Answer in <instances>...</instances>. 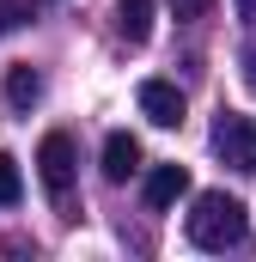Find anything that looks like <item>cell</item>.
<instances>
[{"mask_svg":"<svg viewBox=\"0 0 256 262\" xmlns=\"http://www.w3.org/2000/svg\"><path fill=\"white\" fill-rule=\"evenodd\" d=\"M189 244L195 250H238L244 238H250V220H244V201L226 195V189H207V195H195L189 207Z\"/></svg>","mask_w":256,"mask_h":262,"instance_id":"obj_1","label":"cell"},{"mask_svg":"<svg viewBox=\"0 0 256 262\" xmlns=\"http://www.w3.org/2000/svg\"><path fill=\"white\" fill-rule=\"evenodd\" d=\"M214 152H220L232 171L256 177V116H238V110H226V116L214 122Z\"/></svg>","mask_w":256,"mask_h":262,"instance_id":"obj_2","label":"cell"},{"mask_svg":"<svg viewBox=\"0 0 256 262\" xmlns=\"http://www.w3.org/2000/svg\"><path fill=\"white\" fill-rule=\"evenodd\" d=\"M73 171H79L73 140H67V134H43V146H37V177H43V189H49L55 201L73 189Z\"/></svg>","mask_w":256,"mask_h":262,"instance_id":"obj_3","label":"cell"},{"mask_svg":"<svg viewBox=\"0 0 256 262\" xmlns=\"http://www.w3.org/2000/svg\"><path fill=\"white\" fill-rule=\"evenodd\" d=\"M134 98H140V116H146L153 128H183V110H189V104H183V92H177L171 79H140Z\"/></svg>","mask_w":256,"mask_h":262,"instance_id":"obj_4","label":"cell"},{"mask_svg":"<svg viewBox=\"0 0 256 262\" xmlns=\"http://www.w3.org/2000/svg\"><path fill=\"white\" fill-rule=\"evenodd\" d=\"M183 195H189V171H183V165H153V177H146V207L165 213V207H177Z\"/></svg>","mask_w":256,"mask_h":262,"instance_id":"obj_5","label":"cell"},{"mask_svg":"<svg viewBox=\"0 0 256 262\" xmlns=\"http://www.w3.org/2000/svg\"><path fill=\"white\" fill-rule=\"evenodd\" d=\"M134 171H140V140H134L128 128H116L110 140H104V177H110V183H128Z\"/></svg>","mask_w":256,"mask_h":262,"instance_id":"obj_6","label":"cell"},{"mask_svg":"<svg viewBox=\"0 0 256 262\" xmlns=\"http://www.w3.org/2000/svg\"><path fill=\"white\" fill-rule=\"evenodd\" d=\"M116 31L128 43H146L153 37V0H116Z\"/></svg>","mask_w":256,"mask_h":262,"instance_id":"obj_7","label":"cell"},{"mask_svg":"<svg viewBox=\"0 0 256 262\" xmlns=\"http://www.w3.org/2000/svg\"><path fill=\"white\" fill-rule=\"evenodd\" d=\"M37 98H43V73H37V67H12V73H6V104H12V110H31Z\"/></svg>","mask_w":256,"mask_h":262,"instance_id":"obj_8","label":"cell"},{"mask_svg":"<svg viewBox=\"0 0 256 262\" xmlns=\"http://www.w3.org/2000/svg\"><path fill=\"white\" fill-rule=\"evenodd\" d=\"M18 195H25V177H18V159H12V152H0V207H12Z\"/></svg>","mask_w":256,"mask_h":262,"instance_id":"obj_9","label":"cell"},{"mask_svg":"<svg viewBox=\"0 0 256 262\" xmlns=\"http://www.w3.org/2000/svg\"><path fill=\"white\" fill-rule=\"evenodd\" d=\"M18 25H25V6L18 0H0V37H12Z\"/></svg>","mask_w":256,"mask_h":262,"instance_id":"obj_10","label":"cell"},{"mask_svg":"<svg viewBox=\"0 0 256 262\" xmlns=\"http://www.w3.org/2000/svg\"><path fill=\"white\" fill-rule=\"evenodd\" d=\"M207 6H214V0H171V12H177V18H201Z\"/></svg>","mask_w":256,"mask_h":262,"instance_id":"obj_11","label":"cell"},{"mask_svg":"<svg viewBox=\"0 0 256 262\" xmlns=\"http://www.w3.org/2000/svg\"><path fill=\"white\" fill-rule=\"evenodd\" d=\"M244 85H250V92H256V43H250V49H244Z\"/></svg>","mask_w":256,"mask_h":262,"instance_id":"obj_12","label":"cell"},{"mask_svg":"<svg viewBox=\"0 0 256 262\" xmlns=\"http://www.w3.org/2000/svg\"><path fill=\"white\" fill-rule=\"evenodd\" d=\"M238 18H244V25H256V0H238Z\"/></svg>","mask_w":256,"mask_h":262,"instance_id":"obj_13","label":"cell"}]
</instances>
